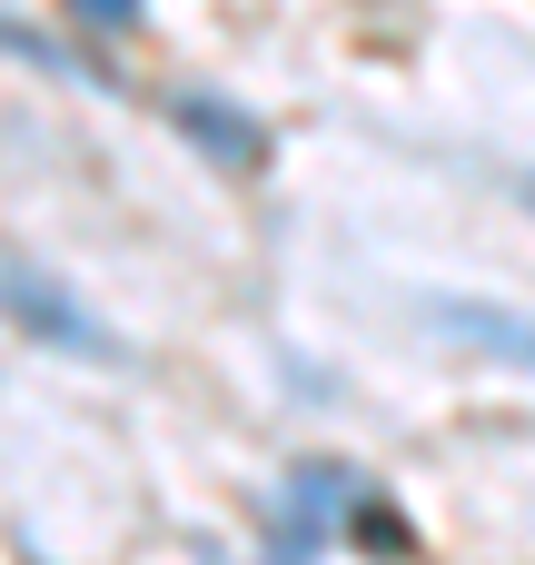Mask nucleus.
<instances>
[{
  "label": "nucleus",
  "mask_w": 535,
  "mask_h": 565,
  "mask_svg": "<svg viewBox=\"0 0 535 565\" xmlns=\"http://www.w3.org/2000/svg\"><path fill=\"white\" fill-rule=\"evenodd\" d=\"M437 328L535 377V318H526V308H496V298H437Z\"/></svg>",
  "instance_id": "nucleus-3"
},
{
  "label": "nucleus",
  "mask_w": 535,
  "mask_h": 565,
  "mask_svg": "<svg viewBox=\"0 0 535 565\" xmlns=\"http://www.w3.org/2000/svg\"><path fill=\"white\" fill-rule=\"evenodd\" d=\"M169 119L218 159V169H258L268 159V129L248 119V109H228V99H208V89H169Z\"/></svg>",
  "instance_id": "nucleus-2"
},
{
  "label": "nucleus",
  "mask_w": 535,
  "mask_h": 565,
  "mask_svg": "<svg viewBox=\"0 0 535 565\" xmlns=\"http://www.w3.org/2000/svg\"><path fill=\"white\" fill-rule=\"evenodd\" d=\"M69 20H89V30H129L139 0H69Z\"/></svg>",
  "instance_id": "nucleus-4"
},
{
  "label": "nucleus",
  "mask_w": 535,
  "mask_h": 565,
  "mask_svg": "<svg viewBox=\"0 0 535 565\" xmlns=\"http://www.w3.org/2000/svg\"><path fill=\"white\" fill-rule=\"evenodd\" d=\"M0 318H10V328H30V338H40V348H60V358H99V367L119 358V338H109V328H99V318H89L50 268H30L20 248H0Z\"/></svg>",
  "instance_id": "nucleus-1"
},
{
  "label": "nucleus",
  "mask_w": 535,
  "mask_h": 565,
  "mask_svg": "<svg viewBox=\"0 0 535 565\" xmlns=\"http://www.w3.org/2000/svg\"><path fill=\"white\" fill-rule=\"evenodd\" d=\"M526 209H535V169H526Z\"/></svg>",
  "instance_id": "nucleus-5"
}]
</instances>
